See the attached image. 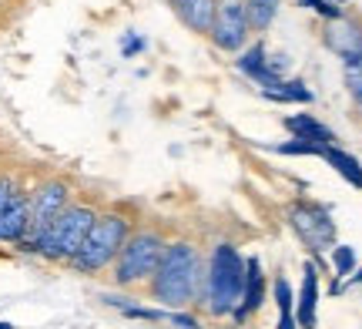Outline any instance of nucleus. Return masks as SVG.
Returning <instances> with one entry per match:
<instances>
[{"label": "nucleus", "mask_w": 362, "mask_h": 329, "mask_svg": "<svg viewBox=\"0 0 362 329\" xmlns=\"http://www.w3.org/2000/svg\"><path fill=\"white\" fill-rule=\"evenodd\" d=\"M205 282V262L192 242H168L161 252L155 276H151V299H158L168 309H185L194 299H202Z\"/></svg>", "instance_id": "1"}, {"label": "nucleus", "mask_w": 362, "mask_h": 329, "mask_svg": "<svg viewBox=\"0 0 362 329\" xmlns=\"http://www.w3.org/2000/svg\"><path fill=\"white\" fill-rule=\"evenodd\" d=\"M245 292V259L238 255L232 242H218L205 265V282H202V299L208 316H232Z\"/></svg>", "instance_id": "2"}, {"label": "nucleus", "mask_w": 362, "mask_h": 329, "mask_svg": "<svg viewBox=\"0 0 362 329\" xmlns=\"http://www.w3.org/2000/svg\"><path fill=\"white\" fill-rule=\"evenodd\" d=\"M94 219H98V209H94V205H88V202H71L37 236V242L30 246V255H40V259H47V262H71L81 252V246H84Z\"/></svg>", "instance_id": "3"}, {"label": "nucleus", "mask_w": 362, "mask_h": 329, "mask_svg": "<svg viewBox=\"0 0 362 329\" xmlns=\"http://www.w3.org/2000/svg\"><path fill=\"white\" fill-rule=\"evenodd\" d=\"M131 232L134 229H131L128 215H121V212H98V219L90 225L81 252L71 259V269L81 272V276H94V272H101L107 265H115V259L124 249V242L131 238Z\"/></svg>", "instance_id": "4"}, {"label": "nucleus", "mask_w": 362, "mask_h": 329, "mask_svg": "<svg viewBox=\"0 0 362 329\" xmlns=\"http://www.w3.org/2000/svg\"><path fill=\"white\" fill-rule=\"evenodd\" d=\"M165 238L151 232V229H141V232H131V238L124 242L121 255L115 259V282L117 286H141V282H151L158 262H161V252H165Z\"/></svg>", "instance_id": "5"}, {"label": "nucleus", "mask_w": 362, "mask_h": 329, "mask_svg": "<svg viewBox=\"0 0 362 329\" xmlns=\"http://www.w3.org/2000/svg\"><path fill=\"white\" fill-rule=\"evenodd\" d=\"M67 205H71V182H67V178H44L40 185H34V188H30V229H27L24 242H17V249L30 252V246L37 242V236Z\"/></svg>", "instance_id": "6"}, {"label": "nucleus", "mask_w": 362, "mask_h": 329, "mask_svg": "<svg viewBox=\"0 0 362 329\" xmlns=\"http://www.w3.org/2000/svg\"><path fill=\"white\" fill-rule=\"evenodd\" d=\"M285 219L292 225V232L312 252H325L336 246V222H332L329 209H322V205H315V202H292L285 209Z\"/></svg>", "instance_id": "7"}, {"label": "nucleus", "mask_w": 362, "mask_h": 329, "mask_svg": "<svg viewBox=\"0 0 362 329\" xmlns=\"http://www.w3.org/2000/svg\"><path fill=\"white\" fill-rule=\"evenodd\" d=\"M248 34H252V27H248L245 17V0H218L215 21H211V30H208L211 44L225 54H238L245 51Z\"/></svg>", "instance_id": "8"}, {"label": "nucleus", "mask_w": 362, "mask_h": 329, "mask_svg": "<svg viewBox=\"0 0 362 329\" xmlns=\"http://www.w3.org/2000/svg\"><path fill=\"white\" fill-rule=\"evenodd\" d=\"M322 40H325V47H329V51L342 57V64L362 57V27L356 24V21H349L346 13L336 17V21H329Z\"/></svg>", "instance_id": "9"}, {"label": "nucleus", "mask_w": 362, "mask_h": 329, "mask_svg": "<svg viewBox=\"0 0 362 329\" xmlns=\"http://www.w3.org/2000/svg\"><path fill=\"white\" fill-rule=\"evenodd\" d=\"M27 229H30V192L21 188L17 195L11 198V205L0 212V242H24Z\"/></svg>", "instance_id": "10"}, {"label": "nucleus", "mask_w": 362, "mask_h": 329, "mask_svg": "<svg viewBox=\"0 0 362 329\" xmlns=\"http://www.w3.org/2000/svg\"><path fill=\"white\" fill-rule=\"evenodd\" d=\"M262 299H265V272H262L259 259H255V255H248V259H245V292H242V303H238V309L232 313L235 323H242L248 313L262 309Z\"/></svg>", "instance_id": "11"}, {"label": "nucleus", "mask_w": 362, "mask_h": 329, "mask_svg": "<svg viewBox=\"0 0 362 329\" xmlns=\"http://www.w3.org/2000/svg\"><path fill=\"white\" fill-rule=\"evenodd\" d=\"M302 289H298V303H296V323L298 329H315V306H319V269L315 262H305L302 269Z\"/></svg>", "instance_id": "12"}, {"label": "nucleus", "mask_w": 362, "mask_h": 329, "mask_svg": "<svg viewBox=\"0 0 362 329\" xmlns=\"http://www.w3.org/2000/svg\"><path fill=\"white\" fill-rule=\"evenodd\" d=\"M218 0H171V11L178 13V21L194 34H208L215 21Z\"/></svg>", "instance_id": "13"}, {"label": "nucleus", "mask_w": 362, "mask_h": 329, "mask_svg": "<svg viewBox=\"0 0 362 329\" xmlns=\"http://www.w3.org/2000/svg\"><path fill=\"white\" fill-rule=\"evenodd\" d=\"M285 128L296 134L298 142H312V145H332L336 142L332 128H325L322 121H315L312 115H292V118H285Z\"/></svg>", "instance_id": "14"}, {"label": "nucleus", "mask_w": 362, "mask_h": 329, "mask_svg": "<svg viewBox=\"0 0 362 329\" xmlns=\"http://www.w3.org/2000/svg\"><path fill=\"white\" fill-rule=\"evenodd\" d=\"M319 158H325L332 168L346 178V182L352 185V188H359L362 192V165H359V158L356 155H349V151H342V148H332V145H325L322 148V155Z\"/></svg>", "instance_id": "15"}, {"label": "nucleus", "mask_w": 362, "mask_h": 329, "mask_svg": "<svg viewBox=\"0 0 362 329\" xmlns=\"http://www.w3.org/2000/svg\"><path fill=\"white\" fill-rule=\"evenodd\" d=\"M279 7L282 0H245V17H248V27L252 30H269L272 21L279 17Z\"/></svg>", "instance_id": "16"}, {"label": "nucleus", "mask_w": 362, "mask_h": 329, "mask_svg": "<svg viewBox=\"0 0 362 329\" xmlns=\"http://www.w3.org/2000/svg\"><path fill=\"white\" fill-rule=\"evenodd\" d=\"M275 303H279V326L275 329H298L296 323V296H292V286H288V279L279 276L275 279Z\"/></svg>", "instance_id": "17"}, {"label": "nucleus", "mask_w": 362, "mask_h": 329, "mask_svg": "<svg viewBox=\"0 0 362 329\" xmlns=\"http://www.w3.org/2000/svg\"><path fill=\"white\" fill-rule=\"evenodd\" d=\"M235 64H238V71H242V74H248V78L255 81L262 71L269 67V51H265V44L259 40V44L245 47V54H242V57H238Z\"/></svg>", "instance_id": "18"}, {"label": "nucleus", "mask_w": 362, "mask_h": 329, "mask_svg": "<svg viewBox=\"0 0 362 329\" xmlns=\"http://www.w3.org/2000/svg\"><path fill=\"white\" fill-rule=\"evenodd\" d=\"M312 98H315V94L305 88V81H285V88L279 94H272L269 101H282V105H288V101H292V105H312Z\"/></svg>", "instance_id": "19"}, {"label": "nucleus", "mask_w": 362, "mask_h": 329, "mask_svg": "<svg viewBox=\"0 0 362 329\" xmlns=\"http://www.w3.org/2000/svg\"><path fill=\"white\" fill-rule=\"evenodd\" d=\"M332 265H336L339 279H346L349 272H356V249H352V246H336V249H332Z\"/></svg>", "instance_id": "20"}, {"label": "nucleus", "mask_w": 362, "mask_h": 329, "mask_svg": "<svg viewBox=\"0 0 362 329\" xmlns=\"http://www.w3.org/2000/svg\"><path fill=\"white\" fill-rule=\"evenodd\" d=\"M346 88H349L352 101L356 105H362V57H356V61H346Z\"/></svg>", "instance_id": "21"}, {"label": "nucleus", "mask_w": 362, "mask_h": 329, "mask_svg": "<svg viewBox=\"0 0 362 329\" xmlns=\"http://www.w3.org/2000/svg\"><path fill=\"white\" fill-rule=\"evenodd\" d=\"M325 145H312V142H282V145H275L279 155H322Z\"/></svg>", "instance_id": "22"}, {"label": "nucleus", "mask_w": 362, "mask_h": 329, "mask_svg": "<svg viewBox=\"0 0 362 329\" xmlns=\"http://www.w3.org/2000/svg\"><path fill=\"white\" fill-rule=\"evenodd\" d=\"M161 323H168L171 329H198V319L188 316V313H181V309H165V319Z\"/></svg>", "instance_id": "23"}, {"label": "nucleus", "mask_w": 362, "mask_h": 329, "mask_svg": "<svg viewBox=\"0 0 362 329\" xmlns=\"http://www.w3.org/2000/svg\"><path fill=\"white\" fill-rule=\"evenodd\" d=\"M21 192V185H17V178L13 175H0V212L11 205V198Z\"/></svg>", "instance_id": "24"}, {"label": "nucleus", "mask_w": 362, "mask_h": 329, "mask_svg": "<svg viewBox=\"0 0 362 329\" xmlns=\"http://www.w3.org/2000/svg\"><path fill=\"white\" fill-rule=\"evenodd\" d=\"M305 7H312V11H319L322 17H329V21H336V17H342V7H336V4H329V0H302Z\"/></svg>", "instance_id": "25"}, {"label": "nucleus", "mask_w": 362, "mask_h": 329, "mask_svg": "<svg viewBox=\"0 0 362 329\" xmlns=\"http://www.w3.org/2000/svg\"><path fill=\"white\" fill-rule=\"evenodd\" d=\"M141 51H144V37H138V34H128L124 44H121V54H124V57H134V54H141Z\"/></svg>", "instance_id": "26"}, {"label": "nucleus", "mask_w": 362, "mask_h": 329, "mask_svg": "<svg viewBox=\"0 0 362 329\" xmlns=\"http://www.w3.org/2000/svg\"><path fill=\"white\" fill-rule=\"evenodd\" d=\"M356 282H362V269H359V272H356V276L349 279V282H342V289H346V286H356Z\"/></svg>", "instance_id": "27"}, {"label": "nucleus", "mask_w": 362, "mask_h": 329, "mask_svg": "<svg viewBox=\"0 0 362 329\" xmlns=\"http://www.w3.org/2000/svg\"><path fill=\"white\" fill-rule=\"evenodd\" d=\"M0 329H13V326H11V323H4V319H0Z\"/></svg>", "instance_id": "28"}, {"label": "nucleus", "mask_w": 362, "mask_h": 329, "mask_svg": "<svg viewBox=\"0 0 362 329\" xmlns=\"http://www.w3.org/2000/svg\"><path fill=\"white\" fill-rule=\"evenodd\" d=\"M329 4H336V7H339V4H349V0H329Z\"/></svg>", "instance_id": "29"}]
</instances>
